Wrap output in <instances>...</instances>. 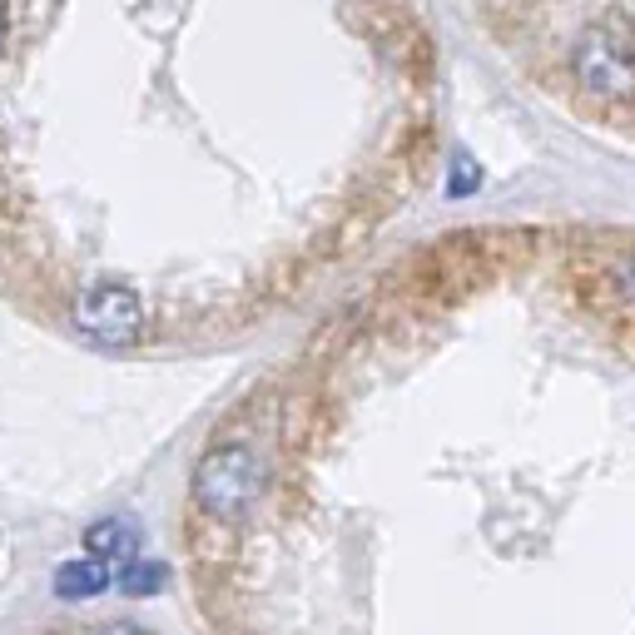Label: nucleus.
<instances>
[{"label":"nucleus","mask_w":635,"mask_h":635,"mask_svg":"<svg viewBox=\"0 0 635 635\" xmlns=\"http://www.w3.org/2000/svg\"><path fill=\"white\" fill-rule=\"evenodd\" d=\"M258 492H263V467H258V457L249 447L224 442V447H209L199 457L194 502L209 511L214 521H239L258 502Z\"/></svg>","instance_id":"obj_1"},{"label":"nucleus","mask_w":635,"mask_h":635,"mask_svg":"<svg viewBox=\"0 0 635 635\" xmlns=\"http://www.w3.org/2000/svg\"><path fill=\"white\" fill-rule=\"evenodd\" d=\"M576 80L586 90L606 95V100H626L635 90V45L616 20H606V25L581 35V45H576Z\"/></svg>","instance_id":"obj_2"},{"label":"nucleus","mask_w":635,"mask_h":635,"mask_svg":"<svg viewBox=\"0 0 635 635\" xmlns=\"http://www.w3.org/2000/svg\"><path fill=\"white\" fill-rule=\"evenodd\" d=\"M75 328L105 348H125L144 333V303L129 283H95L75 303Z\"/></svg>","instance_id":"obj_3"},{"label":"nucleus","mask_w":635,"mask_h":635,"mask_svg":"<svg viewBox=\"0 0 635 635\" xmlns=\"http://www.w3.org/2000/svg\"><path fill=\"white\" fill-rule=\"evenodd\" d=\"M110 581H115V576H110V566H105L100 556H75V561H65V566L55 571V596H60V601H90V596H100Z\"/></svg>","instance_id":"obj_4"},{"label":"nucleus","mask_w":635,"mask_h":635,"mask_svg":"<svg viewBox=\"0 0 635 635\" xmlns=\"http://www.w3.org/2000/svg\"><path fill=\"white\" fill-rule=\"evenodd\" d=\"M85 551L100 556V561H129L139 551V531H134V521H125V516H100L85 531Z\"/></svg>","instance_id":"obj_5"},{"label":"nucleus","mask_w":635,"mask_h":635,"mask_svg":"<svg viewBox=\"0 0 635 635\" xmlns=\"http://www.w3.org/2000/svg\"><path fill=\"white\" fill-rule=\"evenodd\" d=\"M120 596H159L164 581H169V566L164 561H149V556H129L120 561Z\"/></svg>","instance_id":"obj_6"},{"label":"nucleus","mask_w":635,"mask_h":635,"mask_svg":"<svg viewBox=\"0 0 635 635\" xmlns=\"http://www.w3.org/2000/svg\"><path fill=\"white\" fill-rule=\"evenodd\" d=\"M477 184V174H472V164H467V154H457V174H452V194H467Z\"/></svg>","instance_id":"obj_7"},{"label":"nucleus","mask_w":635,"mask_h":635,"mask_svg":"<svg viewBox=\"0 0 635 635\" xmlns=\"http://www.w3.org/2000/svg\"><path fill=\"white\" fill-rule=\"evenodd\" d=\"M105 635H139V631H134V626H110Z\"/></svg>","instance_id":"obj_8"},{"label":"nucleus","mask_w":635,"mask_h":635,"mask_svg":"<svg viewBox=\"0 0 635 635\" xmlns=\"http://www.w3.org/2000/svg\"><path fill=\"white\" fill-rule=\"evenodd\" d=\"M0 40H5V0H0Z\"/></svg>","instance_id":"obj_9"},{"label":"nucleus","mask_w":635,"mask_h":635,"mask_svg":"<svg viewBox=\"0 0 635 635\" xmlns=\"http://www.w3.org/2000/svg\"><path fill=\"white\" fill-rule=\"evenodd\" d=\"M626 278H631V293H635V258H631V273H626Z\"/></svg>","instance_id":"obj_10"}]
</instances>
